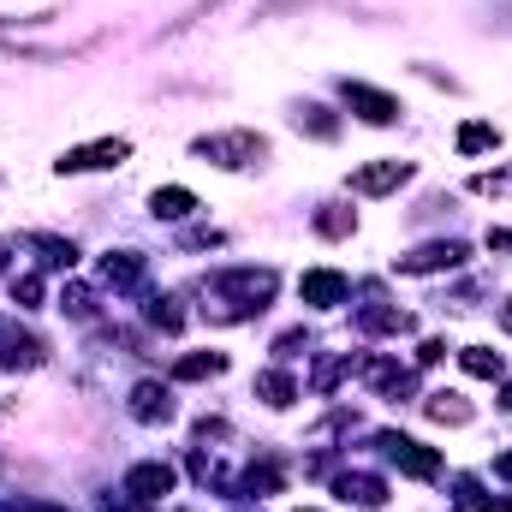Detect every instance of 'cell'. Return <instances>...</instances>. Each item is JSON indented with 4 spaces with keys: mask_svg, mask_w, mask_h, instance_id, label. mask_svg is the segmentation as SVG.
<instances>
[{
    "mask_svg": "<svg viewBox=\"0 0 512 512\" xmlns=\"http://www.w3.org/2000/svg\"><path fill=\"white\" fill-rule=\"evenodd\" d=\"M274 268H221L203 292H209V316L215 322H245V316H262L268 298H274Z\"/></svg>",
    "mask_w": 512,
    "mask_h": 512,
    "instance_id": "1",
    "label": "cell"
},
{
    "mask_svg": "<svg viewBox=\"0 0 512 512\" xmlns=\"http://www.w3.org/2000/svg\"><path fill=\"white\" fill-rule=\"evenodd\" d=\"M203 161H215V167H251L268 155V143L256 137V131H209V137H197L191 143Z\"/></svg>",
    "mask_w": 512,
    "mask_h": 512,
    "instance_id": "2",
    "label": "cell"
},
{
    "mask_svg": "<svg viewBox=\"0 0 512 512\" xmlns=\"http://www.w3.org/2000/svg\"><path fill=\"white\" fill-rule=\"evenodd\" d=\"M382 453L393 459V471H399V477H417V483L441 477V453H435V447H423V441H411V435H382Z\"/></svg>",
    "mask_w": 512,
    "mask_h": 512,
    "instance_id": "3",
    "label": "cell"
},
{
    "mask_svg": "<svg viewBox=\"0 0 512 512\" xmlns=\"http://www.w3.org/2000/svg\"><path fill=\"white\" fill-rule=\"evenodd\" d=\"M131 155V143L126 137H102V143H84V149H66L54 167L60 173H102V167H120Z\"/></svg>",
    "mask_w": 512,
    "mask_h": 512,
    "instance_id": "4",
    "label": "cell"
},
{
    "mask_svg": "<svg viewBox=\"0 0 512 512\" xmlns=\"http://www.w3.org/2000/svg\"><path fill=\"white\" fill-rule=\"evenodd\" d=\"M465 256L471 251H465L459 239H435V245H423V251L393 256V268H399V274H441V268H459Z\"/></svg>",
    "mask_w": 512,
    "mask_h": 512,
    "instance_id": "5",
    "label": "cell"
},
{
    "mask_svg": "<svg viewBox=\"0 0 512 512\" xmlns=\"http://www.w3.org/2000/svg\"><path fill=\"white\" fill-rule=\"evenodd\" d=\"M340 96H346V108L358 114V120H370V126H393L399 120V102L387 96V90H376V84H340Z\"/></svg>",
    "mask_w": 512,
    "mask_h": 512,
    "instance_id": "6",
    "label": "cell"
},
{
    "mask_svg": "<svg viewBox=\"0 0 512 512\" xmlns=\"http://www.w3.org/2000/svg\"><path fill=\"white\" fill-rule=\"evenodd\" d=\"M126 501L137 507H149V501H161V495H173V465H161V459H149V465H131L126 471V489H120Z\"/></svg>",
    "mask_w": 512,
    "mask_h": 512,
    "instance_id": "7",
    "label": "cell"
},
{
    "mask_svg": "<svg viewBox=\"0 0 512 512\" xmlns=\"http://www.w3.org/2000/svg\"><path fill=\"white\" fill-rule=\"evenodd\" d=\"M298 292H304V304H316V310H334V304H346L352 280H346L340 268H310V274L298 280Z\"/></svg>",
    "mask_w": 512,
    "mask_h": 512,
    "instance_id": "8",
    "label": "cell"
},
{
    "mask_svg": "<svg viewBox=\"0 0 512 512\" xmlns=\"http://www.w3.org/2000/svg\"><path fill=\"white\" fill-rule=\"evenodd\" d=\"M405 179H411V161H370V167L352 173V191H358V197H387V191H399Z\"/></svg>",
    "mask_w": 512,
    "mask_h": 512,
    "instance_id": "9",
    "label": "cell"
},
{
    "mask_svg": "<svg viewBox=\"0 0 512 512\" xmlns=\"http://www.w3.org/2000/svg\"><path fill=\"white\" fill-rule=\"evenodd\" d=\"M131 417H137V423H173V387L137 382L131 387Z\"/></svg>",
    "mask_w": 512,
    "mask_h": 512,
    "instance_id": "10",
    "label": "cell"
},
{
    "mask_svg": "<svg viewBox=\"0 0 512 512\" xmlns=\"http://www.w3.org/2000/svg\"><path fill=\"white\" fill-rule=\"evenodd\" d=\"M334 495H340L346 507H387V483L382 477H370V471H346V477H334Z\"/></svg>",
    "mask_w": 512,
    "mask_h": 512,
    "instance_id": "11",
    "label": "cell"
},
{
    "mask_svg": "<svg viewBox=\"0 0 512 512\" xmlns=\"http://www.w3.org/2000/svg\"><path fill=\"white\" fill-rule=\"evenodd\" d=\"M149 209H155V221H191V215H197V197H191L185 185H161V191L149 197Z\"/></svg>",
    "mask_w": 512,
    "mask_h": 512,
    "instance_id": "12",
    "label": "cell"
},
{
    "mask_svg": "<svg viewBox=\"0 0 512 512\" xmlns=\"http://www.w3.org/2000/svg\"><path fill=\"white\" fill-rule=\"evenodd\" d=\"M102 280H108V286H120V292L143 286V256H137V251H114V256H102Z\"/></svg>",
    "mask_w": 512,
    "mask_h": 512,
    "instance_id": "13",
    "label": "cell"
},
{
    "mask_svg": "<svg viewBox=\"0 0 512 512\" xmlns=\"http://www.w3.org/2000/svg\"><path fill=\"white\" fill-rule=\"evenodd\" d=\"M358 328L364 334H411V316L393 304H370V310H358Z\"/></svg>",
    "mask_w": 512,
    "mask_h": 512,
    "instance_id": "14",
    "label": "cell"
},
{
    "mask_svg": "<svg viewBox=\"0 0 512 512\" xmlns=\"http://www.w3.org/2000/svg\"><path fill=\"white\" fill-rule=\"evenodd\" d=\"M221 370H227V352H191V358L173 364V382H209Z\"/></svg>",
    "mask_w": 512,
    "mask_h": 512,
    "instance_id": "15",
    "label": "cell"
},
{
    "mask_svg": "<svg viewBox=\"0 0 512 512\" xmlns=\"http://www.w3.org/2000/svg\"><path fill=\"white\" fill-rule=\"evenodd\" d=\"M256 399L274 405V411H286V405L298 399V382H292L286 370H262V376H256Z\"/></svg>",
    "mask_w": 512,
    "mask_h": 512,
    "instance_id": "16",
    "label": "cell"
},
{
    "mask_svg": "<svg viewBox=\"0 0 512 512\" xmlns=\"http://www.w3.org/2000/svg\"><path fill=\"white\" fill-rule=\"evenodd\" d=\"M459 364H465V376H483V382H501V376H507V358L489 352V346H465Z\"/></svg>",
    "mask_w": 512,
    "mask_h": 512,
    "instance_id": "17",
    "label": "cell"
},
{
    "mask_svg": "<svg viewBox=\"0 0 512 512\" xmlns=\"http://www.w3.org/2000/svg\"><path fill=\"white\" fill-rule=\"evenodd\" d=\"M423 417H435V423H471V405L459 393H429L423 399Z\"/></svg>",
    "mask_w": 512,
    "mask_h": 512,
    "instance_id": "18",
    "label": "cell"
},
{
    "mask_svg": "<svg viewBox=\"0 0 512 512\" xmlns=\"http://www.w3.org/2000/svg\"><path fill=\"white\" fill-rule=\"evenodd\" d=\"M30 245L42 251V262H48V268H72V262H78V245H72V239H54V233H30Z\"/></svg>",
    "mask_w": 512,
    "mask_h": 512,
    "instance_id": "19",
    "label": "cell"
},
{
    "mask_svg": "<svg viewBox=\"0 0 512 512\" xmlns=\"http://www.w3.org/2000/svg\"><path fill=\"white\" fill-rule=\"evenodd\" d=\"M501 143V131L489 126V120H471V126H459V155H483V149H495Z\"/></svg>",
    "mask_w": 512,
    "mask_h": 512,
    "instance_id": "20",
    "label": "cell"
},
{
    "mask_svg": "<svg viewBox=\"0 0 512 512\" xmlns=\"http://www.w3.org/2000/svg\"><path fill=\"white\" fill-rule=\"evenodd\" d=\"M30 364H42V346L36 340H6L0 346V370H30Z\"/></svg>",
    "mask_w": 512,
    "mask_h": 512,
    "instance_id": "21",
    "label": "cell"
},
{
    "mask_svg": "<svg viewBox=\"0 0 512 512\" xmlns=\"http://www.w3.org/2000/svg\"><path fill=\"white\" fill-rule=\"evenodd\" d=\"M149 322H155V328H167V334H179V328H185V316L173 310V298H155V304H149Z\"/></svg>",
    "mask_w": 512,
    "mask_h": 512,
    "instance_id": "22",
    "label": "cell"
},
{
    "mask_svg": "<svg viewBox=\"0 0 512 512\" xmlns=\"http://www.w3.org/2000/svg\"><path fill=\"white\" fill-rule=\"evenodd\" d=\"M298 131H310V137H334V120H328V108H304V114H298Z\"/></svg>",
    "mask_w": 512,
    "mask_h": 512,
    "instance_id": "23",
    "label": "cell"
},
{
    "mask_svg": "<svg viewBox=\"0 0 512 512\" xmlns=\"http://www.w3.org/2000/svg\"><path fill=\"white\" fill-rule=\"evenodd\" d=\"M12 298H18L24 310H36V298H42V280H36V274H18V280H12Z\"/></svg>",
    "mask_w": 512,
    "mask_h": 512,
    "instance_id": "24",
    "label": "cell"
},
{
    "mask_svg": "<svg viewBox=\"0 0 512 512\" xmlns=\"http://www.w3.org/2000/svg\"><path fill=\"white\" fill-rule=\"evenodd\" d=\"M316 227H322L328 239H340V233H352V215H346V209H328V215H316Z\"/></svg>",
    "mask_w": 512,
    "mask_h": 512,
    "instance_id": "25",
    "label": "cell"
},
{
    "mask_svg": "<svg viewBox=\"0 0 512 512\" xmlns=\"http://www.w3.org/2000/svg\"><path fill=\"white\" fill-rule=\"evenodd\" d=\"M60 310H72V316H90L96 304H90V292H84V286H66V292H60Z\"/></svg>",
    "mask_w": 512,
    "mask_h": 512,
    "instance_id": "26",
    "label": "cell"
},
{
    "mask_svg": "<svg viewBox=\"0 0 512 512\" xmlns=\"http://www.w3.org/2000/svg\"><path fill=\"white\" fill-rule=\"evenodd\" d=\"M441 358H447V340H423L417 346V364H441Z\"/></svg>",
    "mask_w": 512,
    "mask_h": 512,
    "instance_id": "27",
    "label": "cell"
},
{
    "mask_svg": "<svg viewBox=\"0 0 512 512\" xmlns=\"http://www.w3.org/2000/svg\"><path fill=\"white\" fill-rule=\"evenodd\" d=\"M477 512H512V495H501V501H495V495H489V501L477 495Z\"/></svg>",
    "mask_w": 512,
    "mask_h": 512,
    "instance_id": "28",
    "label": "cell"
},
{
    "mask_svg": "<svg viewBox=\"0 0 512 512\" xmlns=\"http://www.w3.org/2000/svg\"><path fill=\"white\" fill-rule=\"evenodd\" d=\"M489 251H512V233H507V227H489Z\"/></svg>",
    "mask_w": 512,
    "mask_h": 512,
    "instance_id": "29",
    "label": "cell"
},
{
    "mask_svg": "<svg viewBox=\"0 0 512 512\" xmlns=\"http://www.w3.org/2000/svg\"><path fill=\"white\" fill-rule=\"evenodd\" d=\"M0 512H66V507H42V501H18V507H0Z\"/></svg>",
    "mask_w": 512,
    "mask_h": 512,
    "instance_id": "30",
    "label": "cell"
},
{
    "mask_svg": "<svg viewBox=\"0 0 512 512\" xmlns=\"http://www.w3.org/2000/svg\"><path fill=\"white\" fill-rule=\"evenodd\" d=\"M495 477H501V483H512V453H501V459H495Z\"/></svg>",
    "mask_w": 512,
    "mask_h": 512,
    "instance_id": "31",
    "label": "cell"
},
{
    "mask_svg": "<svg viewBox=\"0 0 512 512\" xmlns=\"http://www.w3.org/2000/svg\"><path fill=\"white\" fill-rule=\"evenodd\" d=\"M501 322H507V328H512V298H507V304H501Z\"/></svg>",
    "mask_w": 512,
    "mask_h": 512,
    "instance_id": "32",
    "label": "cell"
},
{
    "mask_svg": "<svg viewBox=\"0 0 512 512\" xmlns=\"http://www.w3.org/2000/svg\"><path fill=\"white\" fill-rule=\"evenodd\" d=\"M501 405H507V411H512V382H507V393H501Z\"/></svg>",
    "mask_w": 512,
    "mask_h": 512,
    "instance_id": "33",
    "label": "cell"
},
{
    "mask_svg": "<svg viewBox=\"0 0 512 512\" xmlns=\"http://www.w3.org/2000/svg\"><path fill=\"white\" fill-rule=\"evenodd\" d=\"M120 512H149V507H137V501H126V507H120Z\"/></svg>",
    "mask_w": 512,
    "mask_h": 512,
    "instance_id": "34",
    "label": "cell"
},
{
    "mask_svg": "<svg viewBox=\"0 0 512 512\" xmlns=\"http://www.w3.org/2000/svg\"><path fill=\"white\" fill-rule=\"evenodd\" d=\"M304 512H310V507H304Z\"/></svg>",
    "mask_w": 512,
    "mask_h": 512,
    "instance_id": "35",
    "label": "cell"
}]
</instances>
